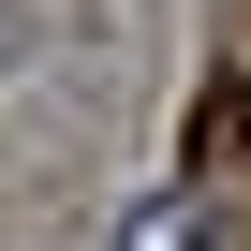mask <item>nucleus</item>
<instances>
[{"label":"nucleus","mask_w":251,"mask_h":251,"mask_svg":"<svg viewBox=\"0 0 251 251\" xmlns=\"http://www.w3.org/2000/svg\"><path fill=\"white\" fill-rule=\"evenodd\" d=\"M236 148H251V89H236V74H222V89H207V103H192V177H222V163H236Z\"/></svg>","instance_id":"f257e3e1"},{"label":"nucleus","mask_w":251,"mask_h":251,"mask_svg":"<svg viewBox=\"0 0 251 251\" xmlns=\"http://www.w3.org/2000/svg\"><path fill=\"white\" fill-rule=\"evenodd\" d=\"M133 251H222L207 192H163V207H133Z\"/></svg>","instance_id":"f03ea898"}]
</instances>
